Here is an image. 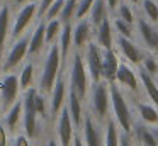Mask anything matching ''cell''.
I'll return each mask as SVG.
<instances>
[{
    "label": "cell",
    "mask_w": 158,
    "mask_h": 146,
    "mask_svg": "<svg viewBox=\"0 0 158 146\" xmlns=\"http://www.w3.org/2000/svg\"><path fill=\"white\" fill-rule=\"evenodd\" d=\"M109 90H110V109L114 114V121L117 122L119 129L126 134H133L134 121H133V112L129 109L127 98L124 95L123 88L116 81H109Z\"/></svg>",
    "instance_id": "obj_1"
},
{
    "label": "cell",
    "mask_w": 158,
    "mask_h": 146,
    "mask_svg": "<svg viewBox=\"0 0 158 146\" xmlns=\"http://www.w3.org/2000/svg\"><path fill=\"white\" fill-rule=\"evenodd\" d=\"M61 54H60V48L58 43L49 44L48 53L44 58V65H43L41 75H39V92L43 94H49L55 85L56 78L60 75V68H61Z\"/></svg>",
    "instance_id": "obj_2"
},
{
    "label": "cell",
    "mask_w": 158,
    "mask_h": 146,
    "mask_svg": "<svg viewBox=\"0 0 158 146\" xmlns=\"http://www.w3.org/2000/svg\"><path fill=\"white\" fill-rule=\"evenodd\" d=\"M70 88L77 92L82 98L87 97L90 87V77L85 66V60L80 49H75L72 56V65H70Z\"/></svg>",
    "instance_id": "obj_3"
},
{
    "label": "cell",
    "mask_w": 158,
    "mask_h": 146,
    "mask_svg": "<svg viewBox=\"0 0 158 146\" xmlns=\"http://www.w3.org/2000/svg\"><path fill=\"white\" fill-rule=\"evenodd\" d=\"M90 105H92V115L99 122L107 121L110 109V90H109V81L100 80L92 83L90 90Z\"/></svg>",
    "instance_id": "obj_4"
},
{
    "label": "cell",
    "mask_w": 158,
    "mask_h": 146,
    "mask_svg": "<svg viewBox=\"0 0 158 146\" xmlns=\"http://www.w3.org/2000/svg\"><path fill=\"white\" fill-rule=\"evenodd\" d=\"M27 48H29V32H24L21 37L12 41L7 54H5V60L2 61V71L4 73L15 71V68L24 63V58L27 56Z\"/></svg>",
    "instance_id": "obj_5"
},
{
    "label": "cell",
    "mask_w": 158,
    "mask_h": 146,
    "mask_svg": "<svg viewBox=\"0 0 158 146\" xmlns=\"http://www.w3.org/2000/svg\"><path fill=\"white\" fill-rule=\"evenodd\" d=\"M21 85H19V77L14 71L0 75V107H2V114L10 107L14 102L19 100V94H21Z\"/></svg>",
    "instance_id": "obj_6"
},
{
    "label": "cell",
    "mask_w": 158,
    "mask_h": 146,
    "mask_svg": "<svg viewBox=\"0 0 158 146\" xmlns=\"http://www.w3.org/2000/svg\"><path fill=\"white\" fill-rule=\"evenodd\" d=\"M38 88L31 87L24 90V97H22V126H24V132L29 138H36L38 134V112H36L34 105V97Z\"/></svg>",
    "instance_id": "obj_7"
},
{
    "label": "cell",
    "mask_w": 158,
    "mask_h": 146,
    "mask_svg": "<svg viewBox=\"0 0 158 146\" xmlns=\"http://www.w3.org/2000/svg\"><path fill=\"white\" fill-rule=\"evenodd\" d=\"M102 58H104V49L95 41H89L85 44L83 60H85V66L90 77V83L102 80Z\"/></svg>",
    "instance_id": "obj_8"
},
{
    "label": "cell",
    "mask_w": 158,
    "mask_h": 146,
    "mask_svg": "<svg viewBox=\"0 0 158 146\" xmlns=\"http://www.w3.org/2000/svg\"><path fill=\"white\" fill-rule=\"evenodd\" d=\"M38 15V3L36 2H27L24 3V5H21V9H19V12L15 14V19L14 22L10 24V39H17V37H21L22 34L26 32V29H27L29 26L32 24V20H34V17Z\"/></svg>",
    "instance_id": "obj_9"
},
{
    "label": "cell",
    "mask_w": 158,
    "mask_h": 146,
    "mask_svg": "<svg viewBox=\"0 0 158 146\" xmlns=\"http://www.w3.org/2000/svg\"><path fill=\"white\" fill-rule=\"evenodd\" d=\"M116 81L121 88H126L131 94H139L141 88V81H139V75L134 71L133 65H129L127 61H121L117 66V73H116Z\"/></svg>",
    "instance_id": "obj_10"
},
{
    "label": "cell",
    "mask_w": 158,
    "mask_h": 146,
    "mask_svg": "<svg viewBox=\"0 0 158 146\" xmlns=\"http://www.w3.org/2000/svg\"><path fill=\"white\" fill-rule=\"evenodd\" d=\"M82 139L85 146H104V134L100 131L99 121L92 114H83L82 121Z\"/></svg>",
    "instance_id": "obj_11"
},
{
    "label": "cell",
    "mask_w": 158,
    "mask_h": 146,
    "mask_svg": "<svg viewBox=\"0 0 158 146\" xmlns=\"http://www.w3.org/2000/svg\"><path fill=\"white\" fill-rule=\"evenodd\" d=\"M66 95H68V85H66L65 77L60 73L55 85H53V88H51V92H49V115L53 119L58 117L60 111L65 107Z\"/></svg>",
    "instance_id": "obj_12"
},
{
    "label": "cell",
    "mask_w": 158,
    "mask_h": 146,
    "mask_svg": "<svg viewBox=\"0 0 158 146\" xmlns=\"http://www.w3.org/2000/svg\"><path fill=\"white\" fill-rule=\"evenodd\" d=\"M75 124H73L70 112L66 105L60 111L56 117V134H58V143L60 146H72L73 138H75Z\"/></svg>",
    "instance_id": "obj_13"
},
{
    "label": "cell",
    "mask_w": 158,
    "mask_h": 146,
    "mask_svg": "<svg viewBox=\"0 0 158 146\" xmlns=\"http://www.w3.org/2000/svg\"><path fill=\"white\" fill-rule=\"evenodd\" d=\"M116 44H117V49H119L121 56L124 58V61H127L133 66H139L143 58H144V53L133 41V37L116 36Z\"/></svg>",
    "instance_id": "obj_14"
},
{
    "label": "cell",
    "mask_w": 158,
    "mask_h": 146,
    "mask_svg": "<svg viewBox=\"0 0 158 146\" xmlns=\"http://www.w3.org/2000/svg\"><path fill=\"white\" fill-rule=\"evenodd\" d=\"M136 32L150 53H158V27L146 19H136Z\"/></svg>",
    "instance_id": "obj_15"
},
{
    "label": "cell",
    "mask_w": 158,
    "mask_h": 146,
    "mask_svg": "<svg viewBox=\"0 0 158 146\" xmlns=\"http://www.w3.org/2000/svg\"><path fill=\"white\" fill-rule=\"evenodd\" d=\"M44 29H46V20H39L38 26L34 27V31L31 32L29 36V48H27V54L29 56H38L39 53H43L46 46V34H44Z\"/></svg>",
    "instance_id": "obj_16"
},
{
    "label": "cell",
    "mask_w": 158,
    "mask_h": 146,
    "mask_svg": "<svg viewBox=\"0 0 158 146\" xmlns=\"http://www.w3.org/2000/svg\"><path fill=\"white\" fill-rule=\"evenodd\" d=\"M121 60L119 54L114 48L110 49H104V58H102V78L107 81H114L116 80V73H117V66H119Z\"/></svg>",
    "instance_id": "obj_17"
},
{
    "label": "cell",
    "mask_w": 158,
    "mask_h": 146,
    "mask_svg": "<svg viewBox=\"0 0 158 146\" xmlns=\"http://www.w3.org/2000/svg\"><path fill=\"white\" fill-rule=\"evenodd\" d=\"M95 43L99 44L102 49H110L114 48L116 43V36H114V27L112 22L109 19H106L104 22H100L95 27Z\"/></svg>",
    "instance_id": "obj_18"
},
{
    "label": "cell",
    "mask_w": 158,
    "mask_h": 146,
    "mask_svg": "<svg viewBox=\"0 0 158 146\" xmlns=\"http://www.w3.org/2000/svg\"><path fill=\"white\" fill-rule=\"evenodd\" d=\"M66 109H68L70 117H72L75 127H80V126H82V121H83L82 97L70 87H68V95H66Z\"/></svg>",
    "instance_id": "obj_19"
},
{
    "label": "cell",
    "mask_w": 158,
    "mask_h": 146,
    "mask_svg": "<svg viewBox=\"0 0 158 146\" xmlns=\"http://www.w3.org/2000/svg\"><path fill=\"white\" fill-rule=\"evenodd\" d=\"M90 31H92V24L87 17L77 20V24L73 26V46H75V49L82 51V48H85V44L90 41Z\"/></svg>",
    "instance_id": "obj_20"
},
{
    "label": "cell",
    "mask_w": 158,
    "mask_h": 146,
    "mask_svg": "<svg viewBox=\"0 0 158 146\" xmlns=\"http://www.w3.org/2000/svg\"><path fill=\"white\" fill-rule=\"evenodd\" d=\"M139 81H141V87H143V92L146 94L148 100L151 102L153 105L158 107V81L155 80L153 75H150L148 71H144L143 68L139 70Z\"/></svg>",
    "instance_id": "obj_21"
},
{
    "label": "cell",
    "mask_w": 158,
    "mask_h": 146,
    "mask_svg": "<svg viewBox=\"0 0 158 146\" xmlns=\"http://www.w3.org/2000/svg\"><path fill=\"white\" fill-rule=\"evenodd\" d=\"M72 46H73V26L72 22H65L61 27V32L58 36V48H60V54H61L63 61L70 56Z\"/></svg>",
    "instance_id": "obj_22"
},
{
    "label": "cell",
    "mask_w": 158,
    "mask_h": 146,
    "mask_svg": "<svg viewBox=\"0 0 158 146\" xmlns=\"http://www.w3.org/2000/svg\"><path fill=\"white\" fill-rule=\"evenodd\" d=\"M10 34V7L7 3L0 5V58L5 51V43Z\"/></svg>",
    "instance_id": "obj_23"
},
{
    "label": "cell",
    "mask_w": 158,
    "mask_h": 146,
    "mask_svg": "<svg viewBox=\"0 0 158 146\" xmlns=\"http://www.w3.org/2000/svg\"><path fill=\"white\" fill-rule=\"evenodd\" d=\"M138 109V115H139V121L143 124L155 127L158 126V107L153 104H148V102H138L136 105Z\"/></svg>",
    "instance_id": "obj_24"
},
{
    "label": "cell",
    "mask_w": 158,
    "mask_h": 146,
    "mask_svg": "<svg viewBox=\"0 0 158 146\" xmlns=\"http://www.w3.org/2000/svg\"><path fill=\"white\" fill-rule=\"evenodd\" d=\"M21 121H22V100H17L4 112V126L10 131H15Z\"/></svg>",
    "instance_id": "obj_25"
},
{
    "label": "cell",
    "mask_w": 158,
    "mask_h": 146,
    "mask_svg": "<svg viewBox=\"0 0 158 146\" xmlns=\"http://www.w3.org/2000/svg\"><path fill=\"white\" fill-rule=\"evenodd\" d=\"M133 132H134V138L141 143V146H158V139L150 126L141 122V124L133 127Z\"/></svg>",
    "instance_id": "obj_26"
},
{
    "label": "cell",
    "mask_w": 158,
    "mask_h": 146,
    "mask_svg": "<svg viewBox=\"0 0 158 146\" xmlns=\"http://www.w3.org/2000/svg\"><path fill=\"white\" fill-rule=\"evenodd\" d=\"M109 9H107L106 0H94V5L90 9L89 15H90V24L92 27H97L100 22H104L106 19H109Z\"/></svg>",
    "instance_id": "obj_27"
},
{
    "label": "cell",
    "mask_w": 158,
    "mask_h": 146,
    "mask_svg": "<svg viewBox=\"0 0 158 146\" xmlns=\"http://www.w3.org/2000/svg\"><path fill=\"white\" fill-rule=\"evenodd\" d=\"M104 146H121V132H119V129H117V122L114 121V119L106 121Z\"/></svg>",
    "instance_id": "obj_28"
},
{
    "label": "cell",
    "mask_w": 158,
    "mask_h": 146,
    "mask_svg": "<svg viewBox=\"0 0 158 146\" xmlns=\"http://www.w3.org/2000/svg\"><path fill=\"white\" fill-rule=\"evenodd\" d=\"M34 63H31V61H27V63L22 65L21 71L17 73L19 77V85H21V90H27V88L32 87V81H34Z\"/></svg>",
    "instance_id": "obj_29"
},
{
    "label": "cell",
    "mask_w": 158,
    "mask_h": 146,
    "mask_svg": "<svg viewBox=\"0 0 158 146\" xmlns=\"http://www.w3.org/2000/svg\"><path fill=\"white\" fill-rule=\"evenodd\" d=\"M44 20H46V19H44ZM61 27H63V22H61L60 19H49V20H46V29H44L46 44L56 43L60 32H61Z\"/></svg>",
    "instance_id": "obj_30"
},
{
    "label": "cell",
    "mask_w": 158,
    "mask_h": 146,
    "mask_svg": "<svg viewBox=\"0 0 158 146\" xmlns=\"http://www.w3.org/2000/svg\"><path fill=\"white\" fill-rule=\"evenodd\" d=\"M141 10H143L146 20L158 24V2L156 0H139Z\"/></svg>",
    "instance_id": "obj_31"
},
{
    "label": "cell",
    "mask_w": 158,
    "mask_h": 146,
    "mask_svg": "<svg viewBox=\"0 0 158 146\" xmlns=\"http://www.w3.org/2000/svg\"><path fill=\"white\" fill-rule=\"evenodd\" d=\"M112 27L116 31L117 36H124V37H133V32H134V26L133 24H127L126 20L119 19V17H114L112 20Z\"/></svg>",
    "instance_id": "obj_32"
},
{
    "label": "cell",
    "mask_w": 158,
    "mask_h": 146,
    "mask_svg": "<svg viewBox=\"0 0 158 146\" xmlns=\"http://www.w3.org/2000/svg\"><path fill=\"white\" fill-rule=\"evenodd\" d=\"M34 105H36V112L41 119H48L49 115V105L48 100H46V94L43 92H36V97H34Z\"/></svg>",
    "instance_id": "obj_33"
},
{
    "label": "cell",
    "mask_w": 158,
    "mask_h": 146,
    "mask_svg": "<svg viewBox=\"0 0 158 146\" xmlns=\"http://www.w3.org/2000/svg\"><path fill=\"white\" fill-rule=\"evenodd\" d=\"M77 2H78V0H65L63 9H61V14H60V20H61L63 24H65V22H72V20L75 19Z\"/></svg>",
    "instance_id": "obj_34"
},
{
    "label": "cell",
    "mask_w": 158,
    "mask_h": 146,
    "mask_svg": "<svg viewBox=\"0 0 158 146\" xmlns=\"http://www.w3.org/2000/svg\"><path fill=\"white\" fill-rule=\"evenodd\" d=\"M116 15L119 17V19L126 20L127 24H133V26L136 24V15H134V12H133L129 3H119V7H117V10H116Z\"/></svg>",
    "instance_id": "obj_35"
},
{
    "label": "cell",
    "mask_w": 158,
    "mask_h": 146,
    "mask_svg": "<svg viewBox=\"0 0 158 146\" xmlns=\"http://www.w3.org/2000/svg\"><path fill=\"white\" fill-rule=\"evenodd\" d=\"M63 3H65V0H55V2L51 3V5L46 9L44 15L41 17V19H60V14H61V9H63Z\"/></svg>",
    "instance_id": "obj_36"
},
{
    "label": "cell",
    "mask_w": 158,
    "mask_h": 146,
    "mask_svg": "<svg viewBox=\"0 0 158 146\" xmlns=\"http://www.w3.org/2000/svg\"><path fill=\"white\" fill-rule=\"evenodd\" d=\"M139 66L143 68L144 71H148L150 75H153V77L158 73V60L153 56V54H150V56L144 54V58H143V61H141Z\"/></svg>",
    "instance_id": "obj_37"
},
{
    "label": "cell",
    "mask_w": 158,
    "mask_h": 146,
    "mask_svg": "<svg viewBox=\"0 0 158 146\" xmlns=\"http://www.w3.org/2000/svg\"><path fill=\"white\" fill-rule=\"evenodd\" d=\"M92 5H94V0H78L77 2V10H75V19L78 20V19L87 17Z\"/></svg>",
    "instance_id": "obj_38"
},
{
    "label": "cell",
    "mask_w": 158,
    "mask_h": 146,
    "mask_svg": "<svg viewBox=\"0 0 158 146\" xmlns=\"http://www.w3.org/2000/svg\"><path fill=\"white\" fill-rule=\"evenodd\" d=\"M29 139L31 138H29L26 132H19L14 138V146H31V141H29Z\"/></svg>",
    "instance_id": "obj_39"
},
{
    "label": "cell",
    "mask_w": 158,
    "mask_h": 146,
    "mask_svg": "<svg viewBox=\"0 0 158 146\" xmlns=\"http://www.w3.org/2000/svg\"><path fill=\"white\" fill-rule=\"evenodd\" d=\"M53 2H55V0H39V3H38V15H39V19L44 15L46 9H48Z\"/></svg>",
    "instance_id": "obj_40"
},
{
    "label": "cell",
    "mask_w": 158,
    "mask_h": 146,
    "mask_svg": "<svg viewBox=\"0 0 158 146\" xmlns=\"http://www.w3.org/2000/svg\"><path fill=\"white\" fill-rule=\"evenodd\" d=\"M121 146H134L133 144V134L121 132Z\"/></svg>",
    "instance_id": "obj_41"
},
{
    "label": "cell",
    "mask_w": 158,
    "mask_h": 146,
    "mask_svg": "<svg viewBox=\"0 0 158 146\" xmlns=\"http://www.w3.org/2000/svg\"><path fill=\"white\" fill-rule=\"evenodd\" d=\"M0 146H7V127L0 122Z\"/></svg>",
    "instance_id": "obj_42"
},
{
    "label": "cell",
    "mask_w": 158,
    "mask_h": 146,
    "mask_svg": "<svg viewBox=\"0 0 158 146\" xmlns=\"http://www.w3.org/2000/svg\"><path fill=\"white\" fill-rule=\"evenodd\" d=\"M106 3H107V9H109V12H110V14H116V10H117V7H119L121 0H106Z\"/></svg>",
    "instance_id": "obj_43"
},
{
    "label": "cell",
    "mask_w": 158,
    "mask_h": 146,
    "mask_svg": "<svg viewBox=\"0 0 158 146\" xmlns=\"http://www.w3.org/2000/svg\"><path fill=\"white\" fill-rule=\"evenodd\" d=\"M72 146H85V144H83V139H82V136H80V134H75V138H73V143H72Z\"/></svg>",
    "instance_id": "obj_44"
},
{
    "label": "cell",
    "mask_w": 158,
    "mask_h": 146,
    "mask_svg": "<svg viewBox=\"0 0 158 146\" xmlns=\"http://www.w3.org/2000/svg\"><path fill=\"white\" fill-rule=\"evenodd\" d=\"M46 146H60V143L56 141V139H48V143H46Z\"/></svg>",
    "instance_id": "obj_45"
},
{
    "label": "cell",
    "mask_w": 158,
    "mask_h": 146,
    "mask_svg": "<svg viewBox=\"0 0 158 146\" xmlns=\"http://www.w3.org/2000/svg\"><path fill=\"white\" fill-rule=\"evenodd\" d=\"M27 2H31V0H14V3H15V5H19V7L24 5V3H27Z\"/></svg>",
    "instance_id": "obj_46"
},
{
    "label": "cell",
    "mask_w": 158,
    "mask_h": 146,
    "mask_svg": "<svg viewBox=\"0 0 158 146\" xmlns=\"http://www.w3.org/2000/svg\"><path fill=\"white\" fill-rule=\"evenodd\" d=\"M153 132H155V136H156V139H158V126H155V127H153Z\"/></svg>",
    "instance_id": "obj_47"
},
{
    "label": "cell",
    "mask_w": 158,
    "mask_h": 146,
    "mask_svg": "<svg viewBox=\"0 0 158 146\" xmlns=\"http://www.w3.org/2000/svg\"><path fill=\"white\" fill-rule=\"evenodd\" d=\"M127 2L133 3V5H138V3H139V0H127Z\"/></svg>",
    "instance_id": "obj_48"
},
{
    "label": "cell",
    "mask_w": 158,
    "mask_h": 146,
    "mask_svg": "<svg viewBox=\"0 0 158 146\" xmlns=\"http://www.w3.org/2000/svg\"><path fill=\"white\" fill-rule=\"evenodd\" d=\"M0 75H2V61H0Z\"/></svg>",
    "instance_id": "obj_49"
},
{
    "label": "cell",
    "mask_w": 158,
    "mask_h": 146,
    "mask_svg": "<svg viewBox=\"0 0 158 146\" xmlns=\"http://www.w3.org/2000/svg\"><path fill=\"white\" fill-rule=\"evenodd\" d=\"M0 117H2V107H0Z\"/></svg>",
    "instance_id": "obj_50"
},
{
    "label": "cell",
    "mask_w": 158,
    "mask_h": 146,
    "mask_svg": "<svg viewBox=\"0 0 158 146\" xmlns=\"http://www.w3.org/2000/svg\"><path fill=\"white\" fill-rule=\"evenodd\" d=\"M155 77H156V78H158V73H156V75H155ZM156 81H158V80H156Z\"/></svg>",
    "instance_id": "obj_51"
},
{
    "label": "cell",
    "mask_w": 158,
    "mask_h": 146,
    "mask_svg": "<svg viewBox=\"0 0 158 146\" xmlns=\"http://www.w3.org/2000/svg\"><path fill=\"white\" fill-rule=\"evenodd\" d=\"M0 3H2V0H0Z\"/></svg>",
    "instance_id": "obj_52"
}]
</instances>
